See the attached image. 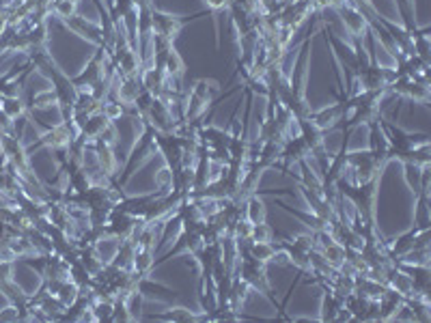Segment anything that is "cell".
I'll return each instance as SVG.
<instances>
[{"instance_id": "cell-5", "label": "cell", "mask_w": 431, "mask_h": 323, "mask_svg": "<svg viewBox=\"0 0 431 323\" xmlns=\"http://www.w3.org/2000/svg\"><path fill=\"white\" fill-rule=\"evenodd\" d=\"M111 123H113V121L103 115L101 108H97V110H93V113L86 117L84 125L80 128V138H82L84 142H93V140H97V138L101 136V132H103L108 125H111Z\"/></svg>"}, {"instance_id": "cell-9", "label": "cell", "mask_w": 431, "mask_h": 323, "mask_svg": "<svg viewBox=\"0 0 431 323\" xmlns=\"http://www.w3.org/2000/svg\"><path fill=\"white\" fill-rule=\"evenodd\" d=\"M244 218L250 222V225H259V222H265L267 218V209H265V203L259 194H252L244 200Z\"/></svg>"}, {"instance_id": "cell-19", "label": "cell", "mask_w": 431, "mask_h": 323, "mask_svg": "<svg viewBox=\"0 0 431 323\" xmlns=\"http://www.w3.org/2000/svg\"><path fill=\"white\" fill-rule=\"evenodd\" d=\"M0 54H3V52H0Z\"/></svg>"}, {"instance_id": "cell-14", "label": "cell", "mask_w": 431, "mask_h": 323, "mask_svg": "<svg viewBox=\"0 0 431 323\" xmlns=\"http://www.w3.org/2000/svg\"><path fill=\"white\" fill-rule=\"evenodd\" d=\"M274 250H276V246H274L272 242H250V244H248V252H250L254 259L263 261V263L272 261Z\"/></svg>"}, {"instance_id": "cell-4", "label": "cell", "mask_w": 431, "mask_h": 323, "mask_svg": "<svg viewBox=\"0 0 431 323\" xmlns=\"http://www.w3.org/2000/svg\"><path fill=\"white\" fill-rule=\"evenodd\" d=\"M63 24H65V28H69V30L76 33L78 37H82V39H86V41H91V43H95V45H103V37H101L99 24H93V22H89V20L82 18V16H74V18L65 20Z\"/></svg>"}, {"instance_id": "cell-3", "label": "cell", "mask_w": 431, "mask_h": 323, "mask_svg": "<svg viewBox=\"0 0 431 323\" xmlns=\"http://www.w3.org/2000/svg\"><path fill=\"white\" fill-rule=\"evenodd\" d=\"M337 13L341 16V20H343V24H345L347 33L352 35V41H364L366 30L371 28V26H369V18L352 3V0H347L345 5L337 7Z\"/></svg>"}, {"instance_id": "cell-17", "label": "cell", "mask_w": 431, "mask_h": 323, "mask_svg": "<svg viewBox=\"0 0 431 323\" xmlns=\"http://www.w3.org/2000/svg\"><path fill=\"white\" fill-rule=\"evenodd\" d=\"M272 239H274V231L269 229L265 222L252 225V231H250V242H272Z\"/></svg>"}, {"instance_id": "cell-1", "label": "cell", "mask_w": 431, "mask_h": 323, "mask_svg": "<svg viewBox=\"0 0 431 323\" xmlns=\"http://www.w3.org/2000/svg\"><path fill=\"white\" fill-rule=\"evenodd\" d=\"M198 16H192V18H181V16H173V13H167V11H159V9H153L151 11V26H153V35L167 39V41H175L181 30L186 28V24L190 20H194Z\"/></svg>"}, {"instance_id": "cell-8", "label": "cell", "mask_w": 431, "mask_h": 323, "mask_svg": "<svg viewBox=\"0 0 431 323\" xmlns=\"http://www.w3.org/2000/svg\"><path fill=\"white\" fill-rule=\"evenodd\" d=\"M220 82L218 80H211V78H198L194 84H192V89H190V93L192 95H196L198 99H203L207 106L209 103H213L216 101V97L220 95Z\"/></svg>"}, {"instance_id": "cell-12", "label": "cell", "mask_w": 431, "mask_h": 323, "mask_svg": "<svg viewBox=\"0 0 431 323\" xmlns=\"http://www.w3.org/2000/svg\"><path fill=\"white\" fill-rule=\"evenodd\" d=\"M319 252L323 254V259H326V261L330 263V267L339 269V267H341V265L345 263V254H347V248H345L343 244H339V242H332V244H328L326 248H321Z\"/></svg>"}, {"instance_id": "cell-16", "label": "cell", "mask_w": 431, "mask_h": 323, "mask_svg": "<svg viewBox=\"0 0 431 323\" xmlns=\"http://www.w3.org/2000/svg\"><path fill=\"white\" fill-rule=\"evenodd\" d=\"M157 319H167V321H201L205 317H196L194 312H190L188 308H173L164 314H159Z\"/></svg>"}, {"instance_id": "cell-18", "label": "cell", "mask_w": 431, "mask_h": 323, "mask_svg": "<svg viewBox=\"0 0 431 323\" xmlns=\"http://www.w3.org/2000/svg\"><path fill=\"white\" fill-rule=\"evenodd\" d=\"M203 5L213 13V16H218L220 11H225V9H229V5H231V0H203Z\"/></svg>"}, {"instance_id": "cell-13", "label": "cell", "mask_w": 431, "mask_h": 323, "mask_svg": "<svg viewBox=\"0 0 431 323\" xmlns=\"http://www.w3.org/2000/svg\"><path fill=\"white\" fill-rule=\"evenodd\" d=\"M76 9H78V0H54V3L50 5V11L57 16L61 22L74 18Z\"/></svg>"}, {"instance_id": "cell-15", "label": "cell", "mask_w": 431, "mask_h": 323, "mask_svg": "<svg viewBox=\"0 0 431 323\" xmlns=\"http://www.w3.org/2000/svg\"><path fill=\"white\" fill-rule=\"evenodd\" d=\"M403 169H405L408 186L414 190V194H418L420 192V181H422V166L412 164V162H403Z\"/></svg>"}, {"instance_id": "cell-6", "label": "cell", "mask_w": 431, "mask_h": 323, "mask_svg": "<svg viewBox=\"0 0 431 323\" xmlns=\"http://www.w3.org/2000/svg\"><path fill=\"white\" fill-rule=\"evenodd\" d=\"M89 144L93 147V151L97 155V164H99L101 173L106 177H115V173H117V157L113 153V144H108L103 140H93Z\"/></svg>"}, {"instance_id": "cell-11", "label": "cell", "mask_w": 431, "mask_h": 323, "mask_svg": "<svg viewBox=\"0 0 431 323\" xmlns=\"http://www.w3.org/2000/svg\"><path fill=\"white\" fill-rule=\"evenodd\" d=\"M341 308H343V300L332 289H326V298H323V308H321V321H337V314Z\"/></svg>"}, {"instance_id": "cell-2", "label": "cell", "mask_w": 431, "mask_h": 323, "mask_svg": "<svg viewBox=\"0 0 431 323\" xmlns=\"http://www.w3.org/2000/svg\"><path fill=\"white\" fill-rule=\"evenodd\" d=\"M155 132H164V134H173V130H175V125L179 123V121H175V117H173V108L162 99V97H155L153 101H151V106H149V110H147V115L142 117Z\"/></svg>"}, {"instance_id": "cell-10", "label": "cell", "mask_w": 431, "mask_h": 323, "mask_svg": "<svg viewBox=\"0 0 431 323\" xmlns=\"http://www.w3.org/2000/svg\"><path fill=\"white\" fill-rule=\"evenodd\" d=\"M162 72H164V76L181 82V78L186 74V63H184V59L179 57V52L175 47L167 54V61H164V67H162Z\"/></svg>"}, {"instance_id": "cell-7", "label": "cell", "mask_w": 431, "mask_h": 323, "mask_svg": "<svg viewBox=\"0 0 431 323\" xmlns=\"http://www.w3.org/2000/svg\"><path fill=\"white\" fill-rule=\"evenodd\" d=\"M0 110H3L13 123H16V121H24V119L30 117V110H28V106H26L24 95L3 97V101H0Z\"/></svg>"}]
</instances>
